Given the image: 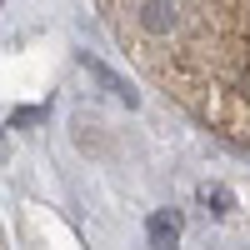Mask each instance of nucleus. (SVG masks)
<instances>
[{"label":"nucleus","instance_id":"f257e3e1","mask_svg":"<svg viewBox=\"0 0 250 250\" xmlns=\"http://www.w3.org/2000/svg\"><path fill=\"white\" fill-rule=\"evenodd\" d=\"M115 45L175 105L250 150V0H95Z\"/></svg>","mask_w":250,"mask_h":250},{"label":"nucleus","instance_id":"f03ea898","mask_svg":"<svg viewBox=\"0 0 250 250\" xmlns=\"http://www.w3.org/2000/svg\"><path fill=\"white\" fill-rule=\"evenodd\" d=\"M180 240V210H155L150 215V250H175Z\"/></svg>","mask_w":250,"mask_h":250},{"label":"nucleus","instance_id":"7ed1b4c3","mask_svg":"<svg viewBox=\"0 0 250 250\" xmlns=\"http://www.w3.org/2000/svg\"><path fill=\"white\" fill-rule=\"evenodd\" d=\"M200 205H215V215H225L230 210V190H225V185H200Z\"/></svg>","mask_w":250,"mask_h":250}]
</instances>
